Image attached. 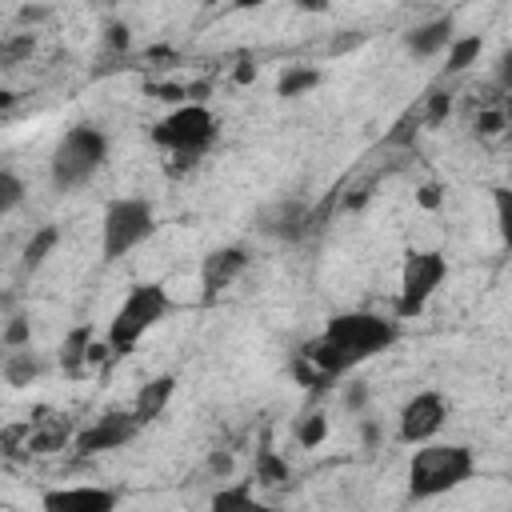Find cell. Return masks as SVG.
<instances>
[{
	"label": "cell",
	"instance_id": "obj_1",
	"mask_svg": "<svg viewBox=\"0 0 512 512\" xmlns=\"http://www.w3.org/2000/svg\"><path fill=\"white\" fill-rule=\"evenodd\" d=\"M396 336H400L396 320H384L376 312H340V316L328 320V328L316 340H308L300 348V356H308L320 372H328L336 380L352 364H360V360L384 352L388 344H396Z\"/></svg>",
	"mask_w": 512,
	"mask_h": 512
},
{
	"label": "cell",
	"instance_id": "obj_2",
	"mask_svg": "<svg viewBox=\"0 0 512 512\" xmlns=\"http://www.w3.org/2000/svg\"><path fill=\"white\" fill-rule=\"evenodd\" d=\"M472 472H476V460L464 444H424L408 464V496L432 500L440 492L460 488Z\"/></svg>",
	"mask_w": 512,
	"mask_h": 512
},
{
	"label": "cell",
	"instance_id": "obj_3",
	"mask_svg": "<svg viewBox=\"0 0 512 512\" xmlns=\"http://www.w3.org/2000/svg\"><path fill=\"white\" fill-rule=\"evenodd\" d=\"M108 156V136L92 124H76L64 132V140L52 152V180L56 188H76L84 184Z\"/></svg>",
	"mask_w": 512,
	"mask_h": 512
},
{
	"label": "cell",
	"instance_id": "obj_4",
	"mask_svg": "<svg viewBox=\"0 0 512 512\" xmlns=\"http://www.w3.org/2000/svg\"><path fill=\"white\" fill-rule=\"evenodd\" d=\"M152 228H156V220H152V204L148 200H140V196L112 200L104 208V220H100V252H104V260H120L132 248H140L152 236Z\"/></svg>",
	"mask_w": 512,
	"mask_h": 512
},
{
	"label": "cell",
	"instance_id": "obj_5",
	"mask_svg": "<svg viewBox=\"0 0 512 512\" xmlns=\"http://www.w3.org/2000/svg\"><path fill=\"white\" fill-rule=\"evenodd\" d=\"M168 308H172V300H168V292L160 284H136L124 296V304L116 308L112 324H108V348L112 352H128L156 320L168 316Z\"/></svg>",
	"mask_w": 512,
	"mask_h": 512
},
{
	"label": "cell",
	"instance_id": "obj_6",
	"mask_svg": "<svg viewBox=\"0 0 512 512\" xmlns=\"http://www.w3.org/2000/svg\"><path fill=\"white\" fill-rule=\"evenodd\" d=\"M216 136V120L212 112L196 100V104H180L172 108L156 128H152V144L160 148H172L180 160H196Z\"/></svg>",
	"mask_w": 512,
	"mask_h": 512
},
{
	"label": "cell",
	"instance_id": "obj_7",
	"mask_svg": "<svg viewBox=\"0 0 512 512\" xmlns=\"http://www.w3.org/2000/svg\"><path fill=\"white\" fill-rule=\"evenodd\" d=\"M448 276V260L432 248H412L404 252V268H400V296H396V316L412 320L424 312V304L432 300V292L440 288V280Z\"/></svg>",
	"mask_w": 512,
	"mask_h": 512
},
{
	"label": "cell",
	"instance_id": "obj_8",
	"mask_svg": "<svg viewBox=\"0 0 512 512\" xmlns=\"http://www.w3.org/2000/svg\"><path fill=\"white\" fill-rule=\"evenodd\" d=\"M448 404L440 392H416L400 412V440L404 444H428L444 428Z\"/></svg>",
	"mask_w": 512,
	"mask_h": 512
},
{
	"label": "cell",
	"instance_id": "obj_9",
	"mask_svg": "<svg viewBox=\"0 0 512 512\" xmlns=\"http://www.w3.org/2000/svg\"><path fill=\"white\" fill-rule=\"evenodd\" d=\"M136 428H140V416H136V412L112 408V412H104V416H100L92 428H84V432H80L76 448H80L84 456H92V452H108V448L128 444V440L136 436Z\"/></svg>",
	"mask_w": 512,
	"mask_h": 512
},
{
	"label": "cell",
	"instance_id": "obj_10",
	"mask_svg": "<svg viewBox=\"0 0 512 512\" xmlns=\"http://www.w3.org/2000/svg\"><path fill=\"white\" fill-rule=\"evenodd\" d=\"M260 232L296 244V240H304L312 232V212H308L304 200H276L272 208L260 212Z\"/></svg>",
	"mask_w": 512,
	"mask_h": 512
},
{
	"label": "cell",
	"instance_id": "obj_11",
	"mask_svg": "<svg viewBox=\"0 0 512 512\" xmlns=\"http://www.w3.org/2000/svg\"><path fill=\"white\" fill-rule=\"evenodd\" d=\"M244 268H248V252H244V248H236V244L208 252V256H204V264H200L204 296H220V292H224V288H228Z\"/></svg>",
	"mask_w": 512,
	"mask_h": 512
},
{
	"label": "cell",
	"instance_id": "obj_12",
	"mask_svg": "<svg viewBox=\"0 0 512 512\" xmlns=\"http://www.w3.org/2000/svg\"><path fill=\"white\" fill-rule=\"evenodd\" d=\"M44 508L48 512H72V508H84V512H112L116 508V492L108 488H56V492H44Z\"/></svg>",
	"mask_w": 512,
	"mask_h": 512
},
{
	"label": "cell",
	"instance_id": "obj_13",
	"mask_svg": "<svg viewBox=\"0 0 512 512\" xmlns=\"http://www.w3.org/2000/svg\"><path fill=\"white\" fill-rule=\"evenodd\" d=\"M452 40H456L452 16H436V20H428V24H420V28H412V32L404 36V44H408L412 56H436V52L448 48Z\"/></svg>",
	"mask_w": 512,
	"mask_h": 512
},
{
	"label": "cell",
	"instance_id": "obj_14",
	"mask_svg": "<svg viewBox=\"0 0 512 512\" xmlns=\"http://www.w3.org/2000/svg\"><path fill=\"white\" fill-rule=\"evenodd\" d=\"M172 392H176V376H156V380H148V384L136 392V408H132V412L140 416V424L156 420V416L168 408Z\"/></svg>",
	"mask_w": 512,
	"mask_h": 512
},
{
	"label": "cell",
	"instance_id": "obj_15",
	"mask_svg": "<svg viewBox=\"0 0 512 512\" xmlns=\"http://www.w3.org/2000/svg\"><path fill=\"white\" fill-rule=\"evenodd\" d=\"M320 80H324V76H320V68H308V64H292V68H284V72H280V80H276V92L292 100V96H304V92H312Z\"/></svg>",
	"mask_w": 512,
	"mask_h": 512
},
{
	"label": "cell",
	"instance_id": "obj_16",
	"mask_svg": "<svg viewBox=\"0 0 512 512\" xmlns=\"http://www.w3.org/2000/svg\"><path fill=\"white\" fill-rule=\"evenodd\" d=\"M88 348H92V328H72V332L64 336V352H60L64 368L76 372V368L88 360Z\"/></svg>",
	"mask_w": 512,
	"mask_h": 512
},
{
	"label": "cell",
	"instance_id": "obj_17",
	"mask_svg": "<svg viewBox=\"0 0 512 512\" xmlns=\"http://www.w3.org/2000/svg\"><path fill=\"white\" fill-rule=\"evenodd\" d=\"M480 48H484L480 36H456V40L448 44V72H464L468 64H476Z\"/></svg>",
	"mask_w": 512,
	"mask_h": 512
},
{
	"label": "cell",
	"instance_id": "obj_18",
	"mask_svg": "<svg viewBox=\"0 0 512 512\" xmlns=\"http://www.w3.org/2000/svg\"><path fill=\"white\" fill-rule=\"evenodd\" d=\"M324 436H328V416H324V412H304L300 424H296V440H300L304 448H320Z\"/></svg>",
	"mask_w": 512,
	"mask_h": 512
},
{
	"label": "cell",
	"instance_id": "obj_19",
	"mask_svg": "<svg viewBox=\"0 0 512 512\" xmlns=\"http://www.w3.org/2000/svg\"><path fill=\"white\" fill-rule=\"evenodd\" d=\"M256 484H264V488L288 484V464L276 452H260V460H256Z\"/></svg>",
	"mask_w": 512,
	"mask_h": 512
},
{
	"label": "cell",
	"instance_id": "obj_20",
	"mask_svg": "<svg viewBox=\"0 0 512 512\" xmlns=\"http://www.w3.org/2000/svg\"><path fill=\"white\" fill-rule=\"evenodd\" d=\"M56 240H60V228H52V224H48V228H40V232L28 240V248H24V264H28V268H40V264H44V256L56 248Z\"/></svg>",
	"mask_w": 512,
	"mask_h": 512
},
{
	"label": "cell",
	"instance_id": "obj_21",
	"mask_svg": "<svg viewBox=\"0 0 512 512\" xmlns=\"http://www.w3.org/2000/svg\"><path fill=\"white\" fill-rule=\"evenodd\" d=\"M492 208H496L500 240L512 248V188H492Z\"/></svg>",
	"mask_w": 512,
	"mask_h": 512
},
{
	"label": "cell",
	"instance_id": "obj_22",
	"mask_svg": "<svg viewBox=\"0 0 512 512\" xmlns=\"http://www.w3.org/2000/svg\"><path fill=\"white\" fill-rule=\"evenodd\" d=\"M420 124H424V112H420V108H412V112H404V116H400V120L392 124V132H388L384 140H388V144H400V148H404V144H412V140H416Z\"/></svg>",
	"mask_w": 512,
	"mask_h": 512
},
{
	"label": "cell",
	"instance_id": "obj_23",
	"mask_svg": "<svg viewBox=\"0 0 512 512\" xmlns=\"http://www.w3.org/2000/svg\"><path fill=\"white\" fill-rule=\"evenodd\" d=\"M36 376V360H32V352H12L8 360H4V380L8 384H28Z\"/></svg>",
	"mask_w": 512,
	"mask_h": 512
},
{
	"label": "cell",
	"instance_id": "obj_24",
	"mask_svg": "<svg viewBox=\"0 0 512 512\" xmlns=\"http://www.w3.org/2000/svg\"><path fill=\"white\" fill-rule=\"evenodd\" d=\"M448 108H452V92H444V88H432L428 96H424V104H420V112H424V124H440L444 116H448Z\"/></svg>",
	"mask_w": 512,
	"mask_h": 512
},
{
	"label": "cell",
	"instance_id": "obj_25",
	"mask_svg": "<svg viewBox=\"0 0 512 512\" xmlns=\"http://www.w3.org/2000/svg\"><path fill=\"white\" fill-rule=\"evenodd\" d=\"M212 508H256V496L248 484H236V488H224L212 496Z\"/></svg>",
	"mask_w": 512,
	"mask_h": 512
},
{
	"label": "cell",
	"instance_id": "obj_26",
	"mask_svg": "<svg viewBox=\"0 0 512 512\" xmlns=\"http://www.w3.org/2000/svg\"><path fill=\"white\" fill-rule=\"evenodd\" d=\"M24 200V184L12 172H0V212H12Z\"/></svg>",
	"mask_w": 512,
	"mask_h": 512
},
{
	"label": "cell",
	"instance_id": "obj_27",
	"mask_svg": "<svg viewBox=\"0 0 512 512\" xmlns=\"http://www.w3.org/2000/svg\"><path fill=\"white\" fill-rule=\"evenodd\" d=\"M416 204H420L424 212H436V208L444 204V188H440V184H420V188H416Z\"/></svg>",
	"mask_w": 512,
	"mask_h": 512
},
{
	"label": "cell",
	"instance_id": "obj_28",
	"mask_svg": "<svg viewBox=\"0 0 512 512\" xmlns=\"http://www.w3.org/2000/svg\"><path fill=\"white\" fill-rule=\"evenodd\" d=\"M28 336H32V332H28V320H24V316H12V324L4 328V344H8V348H24Z\"/></svg>",
	"mask_w": 512,
	"mask_h": 512
},
{
	"label": "cell",
	"instance_id": "obj_29",
	"mask_svg": "<svg viewBox=\"0 0 512 512\" xmlns=\"http://www.w3.org/2000/svg\"><path fill=\"white\" fill-rule=\"evenodd\" d=\"M364 40H368V32H356V28H352V32H340V36L332 40V56H344V52L360 48Z\"/></svg>",
	"mask_w": 512,
	"mask_h": 512
},
{
	"label": "cell",
	"instance_id": "obj_30",
	"mask_svg": "<svg viewBox=\"0 0 512 512\" xmlns=\"http://www.w3.org/2000/svg\"><path fill=\"white\" fill-rule=\"evenodd\" d=\"M476 128H480L484 136H496V132L504 128V112H496V108H492V112H480V120H476Z\"/></svg>",
	"mask_w": 512,
	"mask_h": 512
},
{
	"label": "cell",
	"instance_id": "obj_31",
	"mask_svg": "<svg viewBox=\"0 0 512 512\" xmlns=\"http://www.w3.org/2000/svg\"><path fill=\"white\" fill-rule=\"evenodd\" d=\"M24 52H32V36L8 40V44H4V64H12V60H16V56H24Z\"/></svg>",
	"mask_w": 512,
	"mask_h": 512
},
{
	"label": "cell",
	"instance_id": "obj_32",
	"mask_svg": "<svg viewBox=\"0 0 512 512\" xmlns=\"http://www.w3.org/2000/svg\"><path fill=\"white\" fill-rule=\"evenodd\" d=\"M496 80H500L504 88H512V48L500 56V64H496Z\"/></svg>",
	"mask_w": 512,
	"mask_h": 512
},
{
	"label": "cell",
	"instance_id": "obj_33",
	"mask_svg": "<svg viewBox=\"0 0 512 512\" xmlns=\"http://www.w3.org/2000/svg\"><path fill=\"white\" fill-rule=\"evenodd\" d=\"M108 44L112 48H128V28L124 24H108Z\"/></svg>",
	"mask_w": 512,
	"mask_h": 512
},
{
	"label": "cell",
	"instance_id": "obj_34",
	"mask_svg": "<svg viewBox=\"0 0 512 512\" xmlns=\"http://www.w3.org/2000/svg\"><path fill=\"white\" fill-rule=\"evenodd\" d=\"M148 92H156L160 100H180L184 96V88H176V84H152Z\"/></svg>",
	"mask_w": 512,
	"mask_h": 512
},
{
	"label": "cell",
	"instance_id": "obj_35",
	"mask_svg": "<svg viewBox=\"0 0 512 512\" xmlns=\"http://www.w3.org/2000/svg\"><path fill=\"white\" fill-rule=\"evenodd\" d=\"M364 396H368V392H364V384H352V388L344 392V400H348V408H364Z\"/></svg>",
	"mask_w": 512,
	"mask_h": 512
},
{
	"label": "cell",
	"instance_id": "obj_36",
	"mask_svg": "<svg viewBox=\"0 0 512 512\" xmlns=\"http://www.w3.org/2000/svg\"><path fill=\"white\" fill-rule=\"evenodd\" d=\"M328 4H332V0H296L300 12H328Z\"/></svg>",
	"mask_w": 512,
	"mask_h": 512
},
{
	"label": "cell",
	"instance_id": "obj_37",
	"mask_svg": "<svg viewBox=\"0 0 512 512\" xmlns=\"http://www.w3.org/2000/svg\"><path fill=\"white\" fill-rule=\"evenodd\" d=\"M236 80H240V84H252V80H256V64H248V60H244V64L236 68Z\"/></svg>",
	"mask_w": 512,
	"mask_h": 512
},
{
	"label": "cell",
	"instance_id": "obj_38",
	"mask_svg": "<svg viewBox=\"0 0 512 512\" xmlns=\"http://www.w3.org/2000/svg\"><path fill=\"white\" fill-rule=\"evenodd\" d=\"M212 468H216V472H228V468H232V456L216 452V456H212Z\"/></svg>",
	"mask_w": 512,
	"mask_h": 512
},
{
	"label": "cell",
	"instance_id": "obj_39",
	"mask_svg": "<svg viewBox=\"0 0 512 512\" xmlns=\"http://www.w3.org/2000/svg\"><path fill=\"white\" fill-rule=\"evenodd\" d=\"M260 4H268V0H236V8H260Z\"/></svg>",
	"mask_w": 512,
	"mask_h": 512
},
{
	"label": "cell",
	"instance_id": "obj_40",
	"mask_svg": "<svg viewBox=\"0 0 512 512\" xmlns=\"http://www.w3.org/2000/svg\"><path fill=\"white\" fill-rule=\"evenodd\" d=\"M204 4H216V0H204Z\"/></svg>",
	"mask_w": 512,
	"mask_h": 512
}]
</instances>
